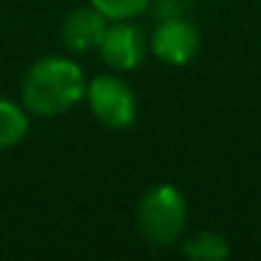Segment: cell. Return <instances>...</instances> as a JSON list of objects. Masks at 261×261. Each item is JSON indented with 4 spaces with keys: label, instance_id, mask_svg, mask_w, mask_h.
<instances>
[{
    "label": "cell",
    "instance_id": "8",
    "mask_svg": "<svg viewBox=\"0 0 261 261\" xmlns=\"http://www.w3.org/2000/svg\"><path fill=\"white\" fill-rule=\"evenodd\" d=\"M182 253L195 261H223L230 256V246L225 236L213 233V230H200L182 243Z\"/></svg>",
    "mask_w": 261,
    "mask_h": 261
},
{
    "label": "cell",
    "instance_id": "9",
    "mask_svg": "<svg viewBox=\"0 0 261 261\" xmlns=\"http://www.w3.org/2000/svg\"><path fill=\"white\" fill-rule=\"evenodd\" d=\"M149 3L151 0H90V6L108 21H134L149 8Z\"/></svg>",
    "mask_w": 261,
    "mask_h": 261
},
{
    "label": "cell",
    "instance_id": "1",
    "mask_svg": "<svg viewBox=\"0 0 261 261\" xmlns=\"http://www.w3.org/2000/svg\"><path fill=\"white\" fill-rule=\"evenodd\" d=\"M87 82L77 62L64 57H44L34 62L21 82L23 108L41 118H54L74 108L85 97Z\"/></svg>",
    "mask_w": 261,
    "mask_h": 261
},
{
    "label": "cell",
    "instance_id": "2",
    "mask_svg": "<svg viewBox=\"0 0 261 261\" xmlns=\"http://www.w3.org/2000/svg\"><path fill=\"white\" fill-rule=\"evenodd\" d=\"M185 223H187V205L174 185H154L151 190L144 192L136 210V225L149 243L154 246L174 243L182 236Z\"/></svg>",
    "mask_w": 261,
    "mask_h": 261
},
{
    "label": "cell",
    "instance_id": "6",
    "mask_svg": "<svg viewBox=\"0 0 261 261\" xmlns=\"http://www.w3.org/2000/svg\"><path fill=\"white\" fill-rule=\"evenodd\" d=\"M108 29V18L90 8H77L67 16V21L62 23V41L69 51L74 54H85V51H95L105 36Z\"/></svg>",
    "mask_w": 261,
    "mask_h": 261
},
{
    "label": "cell",
    "instance_id": "7",
    "mask_svg": "<svg viewBox=\"0 0 261 261\" xmlns=\"http://www.w3.org/2000/svg\"><path fill=\"white\" fill-rule=\"evenodd\" d=\"M26 134H29L26 110L8 97H0V149L18 146L26 139Z\"/></svg>",
    "mask_w": 261,
    "mask_h": 261
},
{
    "label": "cell",
    "instance_id": "4",
    "mask_svg": "<svg viewBox=\"0 0 261 261\" xmlns=\"http://www.w3.org/2000/svg\"><path fill=\"white\" fill-rule=\"evenodd\" d=\"M151 51L164 64H172V67L190 64L200 51V34L185 18H177V16L164 18L151 36Z\"/></svg>",
    "mask_w": 261,
    "mask_h": 261
},
{
    "label": "cell",
    "instance_id": "5",
    "mask_svg": "<svg viewBox=\"0 0 261 261\" xmlns=\"http://www.w3.org/2000/svg\"><path fill=\"white\" fill-rule=\"evenodd\" d=\"M97 51L110 69L130 72L146 57V39L134 23L113 21V26L105 29V36H102Z\"/></svg>",
    "mask_w": 261,
    "mask_h": 261
},
{
    "label": "cell",
    "instance_id": "3",
    "mask_svg": "<svg viewBox=\"0 0 261 261\" xmlns=\"http://www.w3.org/2000/svg\"><path fill=\"white\" fill-rule=\"evenodd\" d=\"M90 113L108 128H128L136 120V97L120 77L115 74H100L95 77L85 90Z\"/></svg>",
    "mask_w": 261,
    "mask_h": 261
}]
</instances>
